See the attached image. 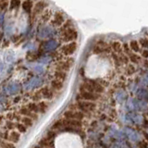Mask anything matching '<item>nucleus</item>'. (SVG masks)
I'll return each mask as SVG.
<instances>
[{
    "instance_id": "1",
    "label": "nucleus",
    "mask_w": 148,
    "mask_h": 148,
    "mask_svg": "<svg viewBox=\"0 0 148 148\" xmlns=\"http://www.w3.org/2000/svg\"><path fill=\"white\" fill-rule=\"evenodd\" d=\"M78 37V32L75 29L73 28H69L67 31L63 32L62 34V41L65 43H68V42H74V40H76Z\"/></svg>"
},
{
    "instance_id": "2",
    "label": "nucleus",
    "mask_w": 148,
    "mask_h": 148,
    "mask_svg": "<svg viewBox=\"0 0 148 148\" xmlns=\"http://www.w3.org/2000/svg\"><path fill=\"white\" fill-rule=\"evenodd\" d=\"M76 49H77V44L75 42H72V43H69V44L63 45L61 47V52L66 56H71V55L74 54Z\"/></svg>"
},
{
    "instance_id": "3",
    "label": "nucleus",
    "mask_w": 148,
    "mask_h": 148,
    "mask_svg": "<svg viewBox=\"0 0 148 148\" xmlns=\"http://www.w3.org/2000/svg\"><path fill=\"white\" fill-rule=\"evenodd\" d=\"M65 119H77V120H81L84 118V115L83 113L80 112V111H72V110H69L66 111L64 114Z\"/></svg>"
},
{
    "instance_id": "4",
    "label": "nucleus",
    "mask_w": 148,
    "mask_h": 148,
    "mask_svg": "<svg viewBox=\"0 0 148 148\" xmlns=\"http://www.w3.org/2000/svg\"><path fill=\"white\" fill-rule=\"evenodd\" d=\"M77 106L82 111H92L95 108V104L90 101H84V102H79Z\"/></svg>"
},
{
    "instance_id": "5",
    "label": "nucleus",
    "mask_w": 148,
    "mask_h": 148,
    "mask_svg": "<svg viewBox=\"0 0 148 148\" xmlns=\"http://www.w3.org/2000/svg\"><path fill=\"white\" fill-rule=\"evenodd\" d=\"M63 125L64 127H71V128H81L82 127V121L77 119H64L63 120Z\"/></svg>"
},
{
    "instance_id": "6",
    "label": "nucleus",
    "mask_w": 148,
    "mask_h": 148,
    "mask_svg": "<svg viewBox=\"0 0 148 148\" xmlns=\"http://www.w3.org/2000/svg\"><path fill=\"white\" fill-rule=\"evenodd\" d=\"M80 96L86 101H95L97 99H99V95L94 94V92H82Z\"/></svg>"
},
{
    "instance_id": "7",
    "label": "nucleus",
    "mask_w": 148,
    "mask_h": 148,
    "mask_svg": "<svg viewBox=\"0 0 148 148\" xmlns=\"http://www.w3.org/2000/svg\"><path fill=\"white\" fill-rule=\"evenodd\" d=\"M63 23H64V17L61 13H56L55 15H54V18H53V20H52V24L54 26H62L63 25Z\"/></svg>"
},
{
    "instance_id": "8",
    "label": "nucleus",
    "mask_w": 148,
    "mask_h": 148,
    "mask_svg": "<svg viewBox=\"0 0 148 148\" xmlns=\"http://www.w3.org/2000/svg\"><path fill=\"white\" fill-rule=\"evenodd\" d=\"M46 4L45 2H43V1H39V2H37L35 4V6L34 7V15H36V14H38L40 13L41 11H43L45 6H46Z\"/></svg>"
},
{
    "instance_id": "9",
    "label": "nucleus",
    "mask_w": 148,
    "mask_h": 148,
    "mask_svg": "<svg viewBox=\"0 0 148 148\" xmlns=\"http://www.w3.org/2000/svg\"><path fill=\"white\" fill-rule=\"evenodd\" d=\"M40 92L42 95V97H44V98H45V99H51V98H52V96H53L52 91H51V89H49L48 87L42 88Z\"/></svg>"
},
{
    "instance_id": "10",
    "label": "nucleus",
    "mask_w": 148,
    "mask_h": 148,
    "mask_svg": "<svg viewBox=\"0 0 148 148\" xmlns=\"http://www.w3.org/2000/svg\"><path fill=\"white\" fill-rule=\"evenodd\" d=\"M21 114L25 115L26 117H29V118H31L32 119H38V115H37L36 113L32 112V111L29 108H22L21 110Z\"/></svg>"
},
{
    "instance_id": "11",
    "label": "nucleus",
    "mask_w": 148,
    "mask_h": 148,
    "mask_svg": "<svg viewBox=\"0 0 148 148\" xmlns=\"http://www.w3.org/2000/svg\"><path fill=\"white\" fill-rule=\"evenodd\" d=\"M39 145L41 147H44V148H50L53 146V140L51 139H48L47 137H45L44 139H42L40 141Z\"/></svg>"
},
{
    "instance_id": "12",
    "label": "nucleus",
    "mask_w": 148,
    "mask_h": 148,
    "mask_svg": "<svg viewBox=\"0 0 148 148\" xmlns=\"http://www.w3.org/2000/svg\"><path fill=\"white\" fill-rule=\"evenodd\" d=\"M57 47H58V42L52 40V41L47 42V43L45 45L44 48L45 51H52V50H55Z\"/></svg>"
},
{
    "instance_id": "13",
    "label": "nucleus",
    "mask_w": 148,
    "mask_h": 148,
    "mask_svg": "<svg viewBox=\"0 0 148 148\" xmlns=\"http://www.w3.org/2000/svg\"><path fill=\"white\" fill-rule=\"evenodd\" d=\"M73 61L71 62H69V60L68 61H65V62H61L59 65H58V69H59V71H69V69L71 68V65H72Z\"/></svg>"
},
{
    "instance_id": "14",
    "label": "nucleus",
    "mask_w": 148,
    "mask_h": 148,
    "mask_svg": "<svg viewBox=\"0 0 148 148\" xmlns=\"http://www.w3.org/2000/svg\"><path fill=\"white\" fill-rule=\"evenodd\" d=\"M20 137H21V134L20 132H12L10 134H9V138H8V140L9 141H11V143H18V141H20Z\"/></svg>"
},
{
    "instance_id": "15",
    "label": "nucleus",
    "mask_w": 148,
    "mask_h": 148,
    "mask_svg": "<svg viewBox=\"0 0 148 148\" xmlns=\"http://www.w3.org/2000/svg\"><path fill=\"white\" fill-rule=\"evenodd\" d=\"M21 5H22V8L24 9V10L27 13H30L31 10H32V8H34V7H32V6H34V2H32V1H29V0L22 2Z\"/></svg>"
},
{
    "instance_id": "16",
    "label": "nucleus",
    "mask_w": 148,
    "mask_h": 148,
    "mask_svg": "<svg viewBox=\"0 0 148 148\" xmlns=\"http://www.w3.org/2000/svg\"><path fill=\"white\" fill-rule=\"evenodd\" d=\"M127 117L129 118V119H131L132 121L135 122V123H140V121L142 120V118L140 117V116L137 115L136 113H133V112L129 113L127 115Z\"/></svg>"
},
{
    "instance_id": "17",
    "label": "nucleus",
    "mask_w": 148,
    "mask_h": 148,
    "mask_svg": "<svg viewBox=\"0 0 148 148\" xmlns=\"http://www.w3.org/2000/svg\"><path fill=\"white\" fill-rule=\"evenodd\" d=\"M51 86H52L53 89L61 90L63 88V82L59 81V80H54L51 82Z\"/></svg>"
},
{
    "instance_id": "18",
    "label": "nucleus",
    "mask_w": 148,
    "mask_h": 148,
    "mask_svg": "<svg viewBox=\"0 0 148 148\" xmlns=\"http://www.w3.org/2000/svg\"><path fill=\"white\" fill-rule=\"evenodd\" d=\"M125 132H126V134H127V136L131 139L132 141H135L136 139H137V134L136 132L132 131V130H131L130 128H127L126 130H125Z\"/></svg>"
},
{
    "instance_id": "19",
    "label": "nucleus",
    "mask_w": 148,
    "mask_h": 148,
    "mask_svg": "<svg viewBox=\"0 0 148 148\" xmlns=\"http://www.w3.org/2000/svg\"><path fill=\"white\" fill-rule=\"evenodd\" d=\"M129 45L131 50H132L133 52H139L140 51V45H139L137 41H132Z\"/></svg>"
},
{
    "instance_id": "20",
    "label": "nucleus",
    "mask_w": 148,
    "mask_h": 148,
    "mask_svg": "<svg viewBox=\"0 0 148 148\" xmlns=\"http://www.w3.org/2000/svg\"><path fill=\"white\" fill-rule=\"evenodd\" d=\"M55 76L56 78H57V80H59V81H61L63 82L65 79H66V76H67V74L65 73L64 71H57L55 72Z\"/></svg>"
},
{
    "instance_id": "21",
    "label": "nucleus",
    "mask_w": 148,
    "mask_h": 148,
    "mask_svg": "<svg viewBox=\"0 0 148 148\" xmlns=\"http://www.w3.org/2000/svg\"><path fill=\"white\" fill-rule=\"evenodd\" d=\"M21 122H22V124L24 125L25 127H32V124H34V121H32V119H31V118H29V117L22 118Z\"/></svg>"
},
{
    "instance_id": "22",
    "label": "nucleus",
    "mask_w": 148,
    "mask_h": 148,
    "mask_svg": "<svg viewBox=\"0 0 148 148\" xmlns=\"http://www.w3.org/2000/svg\"><path fill=\"white\" fill-rule=\"evenodd\" d=\"M138 96H140L141 98L143 99H148V91L146 89H140L137 92Z\"/></svg>"
},
{
    "instance_id": "23",
    "label": "nucleus",
    "mask_w": 148,
    "mask_h": 148,
    "mask_svg": "<svg viewBox=\"0 0 148 148\" xmlns=\"http://www.w3.org/2000/svg\"><path fill=\"white\" fill-rule=\"evenodd\" d=\"M28 108H29L32 112H34V113H37L39 111V106L37 104L35 103H31L29 104V106H28Z\"/></svg>"
},
{
    "instance_id": "24",
    "label": "nucleus",
    "mask_w": 148,
    "mask_h": 148,
    "mask_svg": "<svg viewBox=\"0 0 148 148\" xmlns=\"http://www.w3.org/2000/svg\"><path fill=\"white\" fill-rule=\"evenodd\" d=\"M38 106H39V111L42 113H44L46 111V109L48 108V105L45 103V102H40V103L38 104Z\"/></svg>"
},
{
    "instance_id": "25",
    "label": "nucleus",
    "mask_w": 148,
    "mask_h": 148,
    "mask_svg": "<svg viewBox=\"0 0 148 148\" xmlns=\"http://www.w3.org/2000/svg\"><path fill=\"white\" fill-rule=\"evenodd\" d=\"M63 127H64V125H63V121H62V120H58V121H56L53 124L52 129L53 130H59V129H61Z\"/></svg>"
},
{
    "instance_id": "26",
    "label": "nucleus",
    "mask_w": 148,
    "mask_h": 148,
    "mask_svg": "<svg viewBox=\"0 0 148 148\" xmlns=\"http://www.w3.org/2000/svg\"><path fill=\"white\" fill-rule=\"evenodd\" d=\"M1 146H2V148H16L15 145H14L13 143H10V142H5V141H2Z\"/></svg>"
},
{
    "instance_id": "27",
    "label": "nucleus",
    "mask_w": 148,
    "mask_h": 148,
    "mask_svg": "<svg viewBox=\"0 0 148 148\" xmlns=\"http://www.w3.org/2000/svg\"><path fill=\"white\" fill-rule=\"evenodd\" d=\"M129 58L133 63H138L139 60H140V57L137 56L136 54H131V55L129 56Z\"/></svg>"
},
{
    "instance_id": "28",
    "label": "nucleus",
    "mask_w": 148,
    "mask_h": 148,
    "mask_svg": "<svg viewBox=\"0 0 148 148\" xmlns=\"http://www.w3.org/2000/svg\"><path fill=\"white\" fill-rule=\"evenodd\" d=\"M112 47L116 52L119 53L120 50H121V44H120L119 42H114V43L112 44Z\"/></svg>"
},
{
    "instance_id": "29",
    "label": "nucleus",
    "mask_w": 148,
    "mask_h": 148,
    "mask_svg": "<svg viewBox=\"0 0 148 148\" xmlns=\"http://www.w3.org/2000/svg\"><path fill=\"white\" fill-rule=\"evenodd\" d=\"M50 32H51L50 28L45 27V28H44V29L41 31V34H41L42 37H47V36L49 35Z\"/></svg>"
},
{
    "instance_id": "30",
    "label": "nucleus",
    "mask_w": 148,
    "mask_h": 148,
    "mask_svg": "<svg viewBox=\"0 0 148 148\" xmlns=\"http://www.w3.org/2000/svg\"><path fill=\"white\" fill-rule=\"evenodd\" d=\"M139 44H140L143 47H147L148 48V39L146 38H142L139 41Z\"/></svg>"
},
{
    "instance_id": "31",
    "label": "nucleus",
    "mask_w": 148,
    "mask_h": 148,
    "mask_svg": "<svg viewBox=\"0 0 148 148\" xmlns=\"http://www.w3.org/2000/svg\"><path fill=\"white\" fill-rule=\"evenodd\" d=\"M50 18H51V11L50 10H45V14L43 15V21H48Z\"/></svg>"
},
{
    "instance_id": "32",
    "label": "nucleus",
    "mask_w": 148,
    "mask_h": 148,
    "mask_svg": "<svg viewBox=\"0 0 148 148\" xmlns=\"http://www.w3.org/2000/svg\"><path fill=\"white\" fill-rule=\"evenodd\" d=\"M17 129L18 130V132H22V133H24V132H26V127H25L22 123H18V124H17Z\"/></svg>"
},
{
    "instance_id": "33",
    "label": "nucleus",
    "mask_w": 148,
    "mask_h": 148,
    "mask_svg": "<svg viewBox=\"0 0 148 148\" xmlns=\"http://www.w3.org/2000/svg\"><path fill=\"white\" fill-rule=\"evenodd\" d=\"M7 129L8 130H13L15 127H17V124H15L14 122H11V121H7Z\"/></svg>"
},
{
    "instance_id": "34",
    "label": "nucleus",
    "mask_w": 148,
    "mask_h": 148,
    "mask_svg": "<svg viewBox=\"0 0 148 148\" xmlns=\"http://www.w3.org/2000/svg\"><path fill=\"white\" fill-rule=\"evenodd\" d=\"M134 71H135V69H134V67L132 66V65H129L128 69H127V72H128L129 75H132V74H133Z\"/></svg>"
},
{
    "instance_id": "35",
    "label": "nucleus",
    "mask_w": 148,
    "mask_h": 148,
    "mask_svg": "<svg viewBox=\"0 0 148 148\" xmlns=\"http://www.w3.org/2000/svg\"><path fill=\"white\" fill-rule=\"evenodd\" d=\"M101 52H103V48L101 47V46L99 45H95V48H94V53L95 54H99Z\"/></svg>"
},
{
    "instance_id": "36",
    "label": "nucleus",
    "mask_w": 148,
    "mask_h": 148,
    "mask_svg": "<svg viewBox=\"0 0 148 148\" xmlns=\"http://www.w3.org/2000/svg\"><path fill=\"white\" fill-rule=\"evenodd\" d=\"M55 132H48L47 134H46V137H47L48 139H51V140H54V138H55Z\"/></svg>"
},
{
    "instance_id": "37",
    "label": "nucleus",
    "mask_w": 148,
    "mask_h": 148,
    "mask_svg": "<svg viewBox=\"0 0 148 148\" xmlns=\"http://www.w3.org/2000/svg\"><path fill=\"white\" fill-rule=\"evenodd\" d=\"M119 59H121V60H123V62L124 63H128L129 62V58L127 57V56H125V55H122V56H120V58H119Z\"/></svg>"
},
{
    "instance_id": "38",
    "label": "nucleus",
    "mask_w": 148,
    "mask_h": 148,
    "mask_svg": "<svg viewBox=\"0 0 148 148\" xmlns=\"http://www.w3.org/2000/svg\"><path fill=\"white\" fill-rule=\"evenodd\" d=\"M21 4V2L20 1H11V3H10V5H11V8H14L15 7H18V5Z\"/></svg>"
},
{
    "instance_id": "39",
    "label": "nucleus",
    "mask_w": 148,
    "mask_h": 148,
    "mask_svg": "<svg viewBox=\"0 0 148 148\" xmlns=\"http://www.w3.org/2000/svg\"><path fill=\"white\" fill-rule=\"evenodd\" d=\"M41 95H41V92H38V94H35L34 96L32 97V98H34V101H39V100L41 99V97H42Z\"/></svg>"
},
{
    "instance_id": "40",
    "label": "nucleus",
    "mask_w": 148,
    "mask_h": 148,
    "mask_svg": "<svg viewBox=\"0 0 148 148\" xmlns=\"http://www.w3.org/2000/svg\"><path fill=\"white\" fill-rule=\"evenodd\" d=\"M8 3L7 1H1V9L2 10H4L5 8H8Z\"/></svg>"
},
{
    "instance_id": "41",
    "label": "nucleus",
    "mask_w": 148,
    "mask_h": 148,
    "mask_svg": "<svg viewBox=\"0 0 148 148\" xmlns=\"http://www.w3.org/2000/svg\"><path fill=\"white\" fill-rule=\"evenodd\" d=\"M142 56H143V58L148 59V50H143L142 52Z\"/></svg>"
},
{
    "instance_id": "42",
    "label": "nucleus",
    "mask_w": 148,
    "mask_h": 148,
    "mask_svg": "<svg viewBox=\"0 0 148 148\" xmlns=\"http://www.w3.org/2000/svg\"><path fill=\"white\" fill-rule=\"evenodd\" d=\"M123 47H124V50H125V52H126L127 54H128V53H130V49H131V48L129 47L128 44H124Z\"/></svg>"
},
{
    "instance_id": "43",
    "label": "nucleus",
    "mask_w": 148,
    "mask_h": 148,
    "mask_svg": "<svg viewBox=\"0 0 148 148\" xmlns=\"http://www.w3.org/2000/svg\"><path fill=\"white\" fill-rule=\"evenodd\" d=\"M143 82H145V83H148V73L145 75V77L143 78Z\"/></svg>"
},
{
    "instance_id": "44",
    "label": "nucleus",
    "mask_w": 148,
    "mask_h": 148,
    "mask_svg": "<svg viewBox=\"0 0 148 148\" xmlns=\"http://www.w3.org/2000/svg\"><path fill=\"white\" fill-rule=\"evenodd\" d=\"M145 66H148V60H146L145 63Z\"/></svg>"
}]
</instances>
